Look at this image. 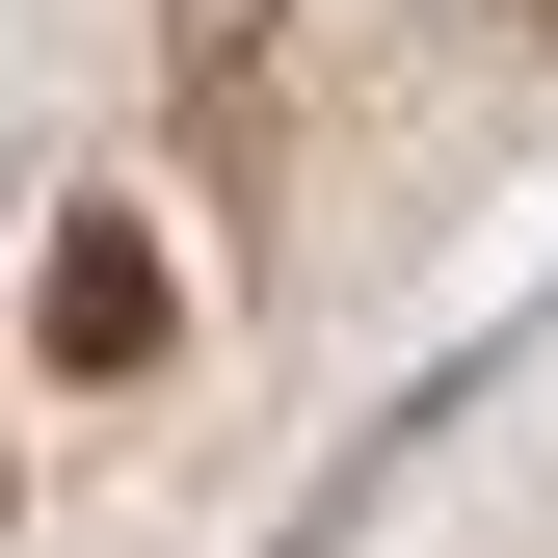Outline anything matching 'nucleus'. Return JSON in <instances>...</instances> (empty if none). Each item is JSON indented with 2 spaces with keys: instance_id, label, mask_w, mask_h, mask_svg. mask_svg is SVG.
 Masks as SVG:
<instances>
[{
  "instance_id": "f257e3e1",
  "label": "nucleus",
  "mask_w": 558,
  "mask_h": 558,
  "mask_svg": "<svg viewBox=\"0 0 558 558\" xmlns=\"http://www.w3.org/2000/svg\"><path fill=\"white\" fill-rule=\"evenodd\" d=\"M133 345H160V240L81 214V240H53V373H133Z\"/></svg>"
}]
</instances>
